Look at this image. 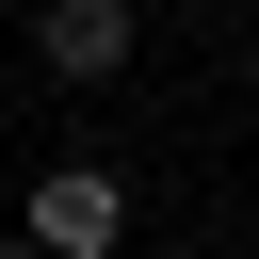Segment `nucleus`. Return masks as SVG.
Returning a JSON list of instances; mask_svg holds the SVG:
<instances>
[{
    "label": "nucleus",
    "instance_id": "obj_1",
    "mask_svg": "<svg viewBox=\"0 0 259 259\" xmlns=\"http://www.w3.org/2000/svg\"><path fill=\"white\" fill-rule=\"evenodd\" d=\"M16 243H32V259H113V243H130V178H113V162H49V178L16 194Z\"/></svg>",
    "mask_w": 259,
    "mask_h": 259
},
{
    "label": "nucleus",
    "instance_id": "obj_2",
    "mask_svg": "<svg viewBox=\"0 0 259 259\" xmlns=\"http://www.w3.org/2000/svg\"><path fill=\"white\" fill-rule=\"evenodd\" d=\"M32 49H49V81H113V65L146 49V0H49Z\"/></svg>",
    "mask_w": 259,
    "mask_h": 259
},
{
    "label": "nucleus",
    "instance_id": "obj_3",
    "mask_svg": "<svg viewBox=\"0 0 259 259\" xmlns=\"http://www.w3.org/2000/svg\"><path fill=\"white\" fill-rule=\"evenodd\" d=\"M0 259H32V243H0Z\"/></svg>",
    "mask_w": 259,
    "mask_h": 259
}]
</instances>
